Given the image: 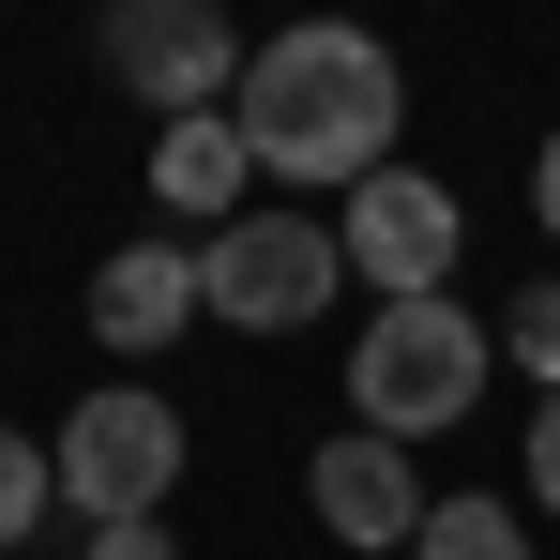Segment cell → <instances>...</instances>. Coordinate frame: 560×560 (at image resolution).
Returning a JSON list of instances; mask_svg holds the SVG:
<instances>
[{"instance_id": "6da1fadb", "label": "cell", "mask_w": 560, "mask_h": 560, "mask_svg": "<svg viewBox=\"0 0 560 560\" xmlns=\"http://www.w3.org/2000/svg\"><path fill=\"white\" fill-rule=\"evenodd\" d=\"M228 121H243V152H258L273 183H334L349 197V183L394 167L409 77H394V46H378L364 15H303V31H273V46H243Z\"/></svg>"}, {"instance_id": "7a4b0ae2", "label": "cell", "mask_w": 560, "mask_h": 560, "mask_svg": "<svg viewBox=\"0 0 560 560\" xmlns=\"http://www.w3.org/2000/svg\"><path fill=\"white\" fill-rule=\"evenodd\" d=\"M469 394H485V318H469L455 288L364 318V349H349V409H364V440H440V424H469Z\"/></svg>"}, {"instance_id": "3957f363", "label": "cell", "mask_w": 560, "mask_h": 560, "mask_svg": "<svg viewBox=\"0 0 560 560\" xmlns=\"http://www.w3.org/2000/svg\"><path fill=\"white\" fill-rule=\"evenodd\" d=\"M334 288H349V243L303 228V212H228V228L197 243V303H212L228 334H303Z\"/></svg>"}, {"instance_id": "277c9868", "label": "cell", "mask_w": 560, "mask_h": 560, "mask_svg": "<svg viewBox=\"0 0 560 560\" xmlns=\"http://www.w3.org/2000/svg\"><path fill=\"white\" fill-rule=\"evenodd\" d=\"M61 515L77 530H121V515H167V485H183V409L167 394H92V409H61Z\"/></svg>"}, {"instance_id": "5b68a950", "label": "cell", "mask_w": 560, "mask_h": 560, "mask_svg": "<svg viewBox=\"0 0 560 560\" xmlns=\"http://www.w3.org/2000/svg\"><path fill=\"white\" fill-rule=\"evenodd\" d=\"M92 46H106V77L152 106V121H197V106L243 92V31H228V0H106Z\"/></svg>"}, {"instance_id": "8992f818", "label": "cell", "mask_w": 560, "mask_h": 560, "mask_svg": "<svg viewBox=\"0 0 560 560\" xmlns=\"http://www.w3.org/2000/svg\"><path fill=\"white\" fill-rule=\"evenodd\" d=\"M349 273L378 288V303H424V288H455V258H469V212L424 167H378V183H349Z\"/></svg>"}, {"instance_id": "52a82bcc", "label": "cell", "mask_w": 560, "mask_h": 560, "mask_svg": "<svg viewBox=\"0 0 560 560\" xmlns=\"http://www.w3.org/2000/svg\"><path fill=\"white\" fill-rule=\"evenodd\" d=\"M303 500H318V530H334V546H364V560H378V546H409V530L440 515V500L409 485V440H364V424H349V440H318Z\"/></svg>"}, {"instance_id": "ba28073f", "label": "cell", "mask_w": 560, "mask_h": 560, "mask_svg": "<svg viewBox=\"0 0 560 560\" xmlns=\"http://www.w3.org/2000/svg\"><path fill=\"white\" fill-rule=\"evenodd\" d=\"M183 318H212V303H197V243H167V228L121 243V258L92 273V334H106V349H167Z\"/></svg>"}, {"instance_id": "9c48e42d", "label": "cell", "mask_w": 560, "mask_h": 560, "mask_svg": "<svg viewBox=\"0 0 560 560\" xmlns=\"http://www.w3.org/2000/svg\"><path fill=\"white\" fill-rule=\"evenodd\" d=\"M243 183H258V152H243V121H228V106H197V121H167V137H152V197H167L183 228H228V212H243Z\"/></svg>"}, {"instance_id": "30bf717a", "label": "cell", "mask_w": 560, "mask_h": 560, "mask_svg": "<svg viewBox=\"0 0 560 560\" xmlns=\"http://www.w3.org/2000/svg\"><path fill=\"white\" fill-rule=\"evenodd\" d=\"M409 560H530V530H515V500H440L409 530Z\"/></svg>"}, {"instance_id": "8fae6325", "label": "cell", "mask_w": 560, "mask_h": 560, "mask_svg": "<svg viewBox=\"0 0 560 560\" xmlns=\"http://www.w3.org/2000/svg\"><path fill=\"white\" fill-rule=\"evenodd\" d=\"M46 500H61L46 440H15V424H0V546H31V530H46Z\"/></svg>"}, {"instance_id": "7c38bea8", "label": "cell", "mask_w": 560, "mask_h": 560, "mask_svg": "<svg viewBox=\"0 0 560 560\" xmlns=\"http://www.w3.org/2000/svg\"><path fill=\"white\" fill-rule=\"evenodd\" d=\"M515 364L560 394V288H530V303H515Z\"/></svg>"}, {"instance_id": "4fadbf2b", "label": "cell", "mask_w": 560, "mask_h": 560, "mask_svg": "<svg viewBox=\"0 0 560 560\" xmlns=\"http://www.w3.org/2000/svg\"><path fill=\"white\" fill-rule=\"evenodd\" d=\"M530 500L560 515V394H530Z\"/></svg>"}, {"instance_id": "5bb4252c", "label": "cell", "mask_w": 560, "mask_h": 560, "mask_svg": "<svg viewBox=\"0 0 560 560\" xmlns=\"http://www.w3.org/2000/svg\"><path fill=\"white\" fill-rule=\"evenodd\" d=\"M92 560H183V546H167L152 515H121V530H92Z\"/></svg>"}, {"instance_id": "9a60e30c", "label": "cell", "mask_w": 560, "mask_h": 560, "mask_svg": "<svg viewBox=\"0 0 560 560\" xmlns=\"http://www.w3.org/2000/svg\"><path fill=\"white\" fill-rule=\"evenodd\" d=\"M530 212H546V243H560V137H546V167H530Z\"/></svg>"}]
</instances>
